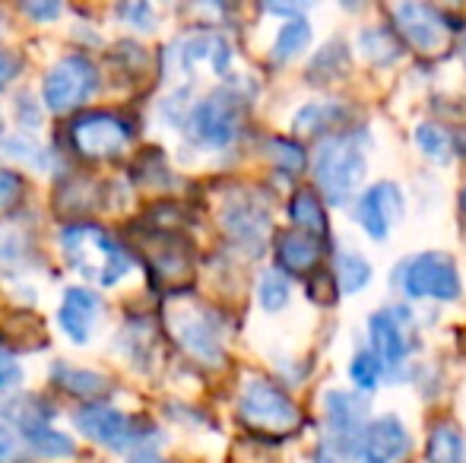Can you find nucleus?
Returning <instances> with one entry per match:
<instances>
[{"label": "nucleus", "instance_id": "obj_40", "mask_svg": "<svg viewBox=\"0 0 466 463\" xmlns=\"http://www.w3.org/2000/svg\"><path fill=\"white\" fill-rule=\"evenodd\" d=\"M29 16H38V19H55L57 13H61V6L57 4H25L23 6Z\"/></svg>", "mask_w": 466, "mask_h": 463}, {"label": "nucleus", "instance_id": "obj_8", "mask_svg": "<svg viewBox=\"0 0 466 463\" xmlns=\"http://www.w3.org/2000/svg\"><path fill=\"white\" fill-rule=\"evenodd\" d=\"M98 86V70L86 55H70L57 61L45 76V102L51 112H70L86 102Z\"/></svg>", "mask_w": 466, "mask_h": 463}, {"label": "nucleus", "instance_id": "obj_3", "mask_svg": "<svg viewBox=\"0 0 466 463\" xmlns=\"http://www.w3.org/2000/svg\"><path fill=\"white\" fill-rule=\"evenodd\" d=\"M168 327H172L178 347L187 356L200 358L207 365H219L222 362V327L219 311L207 308L200 302H178L175 308H168Z\"/></svg>", "mask_w": 466, "mask_h": 463}, {"label": "nucleus", "instance_id": "obj_11", "mask_svg": "<svg viewBox=\"0 0 466 463\" xmlns=\"http://www.w3.org/2000/svg\"><path fill=\"white\" fill-rule=\"evenodd\" d=\"M410 454V432L393 413L374 416L356 438L359 463H397Z\"/></svg>", "mask_w": 466, "mask_h": 463}, {"label": "nucleus", "instance_id": "obj_7", "mask_svg": "<svg viewBox=\"0 0 466 463\" xmlns=\"http://www.w3.org/2000/svg\"><path fill=\"white\" fill-rule=\"evenodd\" d=\"M241 99L232 89H216L209 99L197 102L187 117V134L200 146H228L238 136Z\"/></svg>", "mask_w": 466, "mask_h": 463}, {"label": "nucleus", "instance_id": "obj_42", "mask_svg": "<svg viewBox=\"0 0 466 463\" xmlns=\"http://www.w3.org/2000/svg\"><path fill=\"white\" fill-rule=\"evenodd\" d=\"M461 210H463V216H466V187L461 191Z\"/></svg>", "mask_w": 466, "mask_h": 463}, {"label": "nucleus", "instance_id": "obj_9", "mask_svg": "<svg viewBox=\"0 0 466 463\" xmlns=\"http://www.w3.org/2000/svg\"><path fill=\"white\" fill-rule=\"evenodd\" d=\"M74 422L86 438L111 448V451H127V448L153 438V428L143 426L140 419H130L115 407H83Z\"/></svg>", "mask_w": 466, "mask_h": 463}, {"label": "nucleus", "instance_id": "obj_21", "mask_svg": "<svg viewBox=\"0 0 466 463\" xmlns=\"http://www.w3.org/2000/svg\"><path fill=\"white\" fill-rule=\"evenodd\" d=\"M153 270L162 279H181L190 273V257L181 245V238L175 235H159V245L153 251Z\"/></svg>", "mask_w": 466, "mask_h": 463}, {"label": "nucleus", "instance_id": "obj_12", "mask_svg": "<svg viewBox=\"0 0 466 463\" xmlns=\"http://www.w3.org/2000/svg\"><path fill=\"white\" fill-rule=\"evenodd\" d=\"M397 32L422 55H435L448 38V19L429 4H397L393 6Z\"/></svg>", "mask_w": 466, "mask_h": 463}, {"label": "nucleus", "instance_id": "obj_2", "mask_svg": "<svg viewBox=\"0 0 466 463\" xmlns=\"http://www.w3.org/2000/svg\"><path fill=\"white\" fill-rule=\"evenodd\" d=\"M365 172H369V159L356 134H333L320 143L314 175H318V187L327 204H350L352 194L362 187Z\"/></svg>", "mask_w": 466, "mask_h": 463}, {"label": "nucleus", "instance_id": "obj_34", "mask_svg": "<svg viewBox=\"0 0 466 463\" xmlns=\"http://www.w3.org/2000/svg\"><path fill=\"white\" fill-rule=\"evenodd\" d=\"M314 463H356V451L327 438L324 445L318 448V460H314Z\"/></svg>", "mask_w": 466, "mask_h": 463}, {"label": "nucleus", "instance_id": "obj_33", "mask_svg": "<svg viewBox=\"0 0 466 463\" xmlns=\"http://www.w3.org/2000/svg\"><path fill=\"white\" fill-rule=\"evenodd\" d=\"M23 194H25V185L16 172H0V210L16 206Z\"/></svg>", "mask_w": 466, "mask_h": 463}, {"label": "nucleus", "instance_id": "obj_4", "mask_svg": "<svg viewBox=\"0 0 466 463\" xmlns=\"http://www.w3.org/2000/svg\"><path fill=\"white\" fill-rule=\"evenodd\" d=\"M238 416L248 428L264 435H289L299 428V407L267 377H251L245 384Z\"/></svg>", "mask_w": 466, "mask_h": 463}, {"label": "nucleus", "instance_id": "obj_32", "mask_svg": "<svg viewBox=\"0 0 466 463\" xmlns=\"http://www.w3.org/2000/svg\"><path fill=\"white\" fill-rule=\"evenodd\" d=\"M350 377L356 381L359 394H369V390H374V388H378V377H380L378 358H374L369 349L356 352V356H352V362H350Z\"/></svg>", "mask_w": 466, "mask_h": 463}, {"label": "nucleus", "instance_id": "obj_20", "mask_svg": "<svg viewBox=\"0 0 466 463\" xmlns=\"http://www.w3.org/2000/svg\"><path fill=\"white\" fill-rule=\"evenodd\" d=\"M289 216L292 223L299 226V232H308L314 238H324L327 235V213H324V204L314 191H295L292 200H289Z\"/></svg>", "mask_w": 466, "mask_h": 463}, {"label": "nucleus", "instance_id": "obj_16", "mask_svg": "<svg viewBox=\"0 0 466 463\" xmlns=\"http://www.w3.org/2000/svg\"><path fill=\"white\" fill-rule=\"evenodd\" d=\"M226 223V232L232 235L238 245L251 247V251H260L267 238V229H270V216H267L264 206L258 204H232L222 216Z\"/></svg>", "mask_w": 466, "mask_h": 463}, {"label": "nucleus", "instance_id": "obj_13", "mask_svg": "<svg viewBox=\"0 0 466 463\" xmlns=\"http://www.w3.org/2000/svg\"><path fill=\"white\" fill-rule=\"evenodd\" d=\"M356 216L369 238L384 241L390 235V226L403 216V191L393 181H378L369 191H362Z\"/></svg>", "mask_w": 466, "mask_h": 463}, {"label": "nucleus", "instance_id": "obj_22", "mask_svg": "<svg viewBox=\"0 0 466 463\" xmlns=\"http://www.w3.org/2000/svg\"><path fill=\"white\" fill-rule=\"evenodd\" d=\"M333 279H337V292H362L371 283V264L359 251H343L333 264Z\"/></svg>", "mask_w": 466, "mask_h": 463}, {"label": "nucleus", "instance_id": "obj_24", "mask_svg": "<svg viewBox=\"0 0 466 463\" xmlns=\"http://www.w3.org/2000/svg\"><path fill=\"white\" fill-rule=\"evenodd\" d=\"M359 51L371 64H393L400 57V42L387 25H369V29L359 32Z\"/></svg>", "mask_w": 466, "mask_h": 463}, {"label": "nucleus", "instance_id": "obj_15", "mask_svg": "<svg viewBox=\"0 0 466 463\" xmlns=\"http://www.w3.org/2000/svg\"><path fill=\"white\" fill-rule=\"evenodd\" d=\"M98 315H102V298H98L93 289H86V286H70V289L64 292L57 324H61V330L74 343H89Z\"/></svg>", "mask_w": 466, "mask_h": 463}, {"label": "nucleus", "instance_id": "obj_36", "mask_svg": "<svg viewBox=\"0 0 466 463\" xmlns=\"http://www.w3.org/2000/svg\"><path fill=\"white\" fill-rule=\"evenodd\" d=\"M6 149H10L13 156H19V159L32 162L35 168H42V166H45V159L38 156L42 149H38L35 143H25V136H19V140H6Z\"/></svg>", "mask_w": 466, "mask_h": 463}, {"label": "nucleus", "instance_id": "obj_35", "mask_svg": "<svg viewBox=\"0 0 466 463\" xmlns=\"http://www.w3.org/2000/svg\"><path fill=\"white\" fill-rule=\"evenodd\" d=\"M23 460H25V451L16 441V435L0 426V463H23Z\"/></svg>", "mask_w": 466, "mask_h": 463}, {"label": "nucleus", "instance_id": "obj_6", "mask_svg": "<svg viewBox=\"0 0 466 463\" xmlns=\"http://www.w3.org/2000/svg\"><path fill=\"white\" fill-rule=\"evenodd\" d=\"M369 343L371 356L378 358L380 375L400 377L410 362L412 340H410V311L406 308H384L369 317Z\"/></svg>", "mask_w": 466, "mask_h": 463}, {"label": "nucleus", "instance_id": "obj_10", "mask_svg": "<svg viewBox=\"0 0 466 463\" xmlns=\"http://www.w3.org/2000/svg\"><path fill=\"white\" fill-rule=\"evenodd\" d=\"M74 146L89 159L117 156L130 140V124L111 112H86L74 121Z\"/></svg>", "mask_w": 466, "mask_h": 463}, {"label": "nucleus", "instance_id": "obj_29", "mask_svg": "<svg viewBox=\"0 0 466 463\" xmlns=\"http://www.w3.org/2000/svg\"><path fill=\"white\" fill-rule=\"evenodd\" d=\"M346 45L343 42H330L311 64V76L314 80H339L346 70Z\"/></svg>", "mask_w": 466, "mask_h": 463}, {"label": "nucleus", "instance_id": "obj_26", "mask_svg": "<svg viewBox=\"0 0 466 463\" xmlns=\"http://www.w3.org/2000/svg\"><path fill=\"white\" fill-rule=\"evenodd\" d=\"M343 117H346V108L337 106V102H311V106H305L295 115L292 124L301 134H320V130L337 127Z\"/></svg>", "mask_w": 466, "mask_h": 463}, {"label": "nucleus", "instance_id": "obj_31", "mask_svg": "<svg viewBox=\"0 0 466 463\" xmlns=\"http://www.w3.org/2000/svg\"><path fill=\"white\" fill-rule=\"evenodd\" d=\"M267 153H270V159L289 175H299L301 168H305V149H301L299 143H292V140L273 136V140L267 143Z\"/></svg>", "mask_w": 466, "mask_h": 463}, {"label": "nucleus", "instance_id": "obj_17", "mask_svg": "<svg viewBox=\"0 0 466 463\" xmlns=\"http://www.w3.org/2000/svg\"><path fill=\"white\" fill-rule=\"evenodd\" d=\"M277 260L289 273H308L320 264V238L299 229H289L277 238Z\"/></svg>", "mask_w": 466, "mask_h": 463}, {"label": "nucleus", "instance_id": "obj_38", "mask_svg": "<svg viewBox=\"0 0 466 463\" xmlns=\"http://www.w3.org/2000/svg\"><path fill=\"white\" fill-rule=\"evenodd\" d=\"M19 74V57L10 55V51H0V89Z\"/></svg>", "mask_w": 466, "mask_h": 463}, {"label": "nucleus", "instance_id": "obj_14", "mask_svg": "<svg viewBox=\"0 0 466 463\" xmlns=\"http://www.w3.org/2000/svg\"><path fill=\"white\" fill-rule=\"evenodd\" d=\"M324 413L327 426H330V441L346 445L356 451V438L362 432V426L369 422V403L356 390H327L324 394Z\"/></svg>", "mask_w": 466, "mask_h": 463}, {"label": "nucleus", "instance_id": "obj_37", "mask_svg": "<svg viewBox=\"0 0 466 463\" xmlns=\"http://www.w3.org/2000/svg\"><path fill=\"white\" fill-rule=\"evenodd\" d=\"M121 16H127L130 23H137V29H153V10L143 6V4L121 6Z\"/></svg>", "mask_w": 466, "mask_h": 463}, {"label": "nucleus", "instance_id": "obj_1", "mask_svg": "<svg viewBox=\"0 0 466 463\" xmlns=\"http://www.w3.org/2000/svg\"><path fill=\"white\" fill-rule=\"evenodd\" d=\"M61 247L67 264L83 279H93L98 286H115L130 270V254L98 226H70V229H64Z\"/></svg>", "mask_w": 466, "mask_h": 463}, {"label": "nucleus", "instance_id": "obj_19", "mask_svg": "<svg viewBox=\"0 0 466 463\" xmlns=\"http://www.w3.org/2000/svg\"><path fill=\"white\" fill-rule=\"evenodd\" d=\"M51 377H55L67 394L83 397V400H93V397L108 394V377L98 375V371H89V368H74V365L57 362V365H51Z\"/></svg>", "mask_w": 466, "mask_h": 463}, {"label": "nucleus", "instance_id": "obj_39", "mask_svg": "<svg viewBox=\"0 0 466 463\" xmlns=\"http://www.w3.org/2000/svg\"><path fill=\"white\" fill-rule=\"evenodd\" d=\"M19 377H23L19 365L13 362V358H4V356H0V388H10V384H19Z\"/></svg>", "mask_w": 466, "mask_h": 463}, {"label": "nucleus", "instance_id": "obj_18", "mask_svg": "<svg viewBox=\"0 0 466 463\" xmlns=\"http://www.w3.org/2000/svg\"><path fill=\"white\" fill-rule=\"evenodd\" d=\"M425 460L429 463H466V438L454 422L441 419L431 426L429 445H425Z\"/></svg>", "mask_w": 466, "mask_h": 463}, {"label": "nucleus", "instance_id": "obj_28", "mask_svg": "<svg viewBox=\"0 0 466 463\" xmlns=\"http://www.w3.org/2000/svg\"><path fill=\"white\" fill-rule=\"evenodd\" d=\"M29 257V238L19 226L0 219V267H19Z\"/></svg>", "mask_w": 466, "mask_h": 463}, {"label": "nucleus", "instance_id": "obj_43", "mask_svg": "<svg viewBox=\"0 0 466 463\" xmlns=\"http://www.w3.org/2000/svg\"><path fill=\"white\" fill-rule=\"evenodd\" d=\"M0 134H4V121H0Z\"/></svg>", "mask_w": 466, "mask_h": 463}, {"label": "nucleus", "instance_id": "obj_5", "mask_svg": "<svg viewBox=\"0 0 466 463\" xmlns=\"http://www.w3.org/2000/svg\"><path fill=\"white\" fill-rule=\"evenodd\" d=\"M400 286L410 298H435V302H454L463 289L454 257L441 251H425L406 260L400 270Z\"/></svg>", "mask_w": 466, "mask_h": 463}, {"label": "nucleus", "instance_id": "obj_41", "mask_svg": "<svg viewBox=\"0 0 466 463\" xmlns=\"http://www.w3.org/2000/svg\"><path fill=\"white\" fill-rule=\"evenodd\" d=\"M130 463H168V460L156 458V454H137V458H130Z\"/></svg>", "mask_w": 466, "mask_h": 463}, {"label": "nucleus", "instance_id": "obj_23", "mask_svg": "<svg viewBox=\"0 0 466 463\" xmlns=\"http://www.w3.org/2000/svg\"><path fill=\"white\" fill-rule=\"evenodd\" d=\"M23 435L38 454H45V458H70V454H74V441L64 432H57V428H51L48 419H35V422H29V426H23Z\"/></svg>", "mask_w": 466, "mask_h": 463}, {"label": "nucleus", "instance_id": "obj_27", "mask_svg": "<svg viewBox=\"0 0 466 463\" xmlns=\"http://www.w3.org/2000/svg\"><path fill=\"white\" fill-rule=\"evenodd\" d=\"M308 42H311V25H308V19L292 16L279 29L277 42H273V57H277V61H292V57H299L301 51L308 48Z\"/></svg>", "mask_w": 466, "mask_h": 463}, {"label": "nucleus", "instance_id": "obj_30", "mask_svg": "<svg viewBox=\"0 0 466 463\" xmlns=\"http://www.w3.org/2000/svg\"><path fill=\"white\" fill-rule=\"evenodd\" d=\"M258 296L267 311H282L289 305V279L282 277L279 270H267L264 277H260Z\"/></svg>", "mask_w": 466, "mask_h": 463}, {"label": "nucleus", "instance_id": "obj_25", "mask_svg": "<svg viewBox=\"0 0 466 463\" xmlns=\"http://www.w3.org/2000/svg\"><path fill=\"white\" fill-rule=\"evenodd\" d=\"M416 143L431 162H438V166H448V162L454 159V136H451V130L441 127V124H431V121L419 124Z\"/></svg>", "mask_w": 466, "mask_h": 463}]
</instances>
